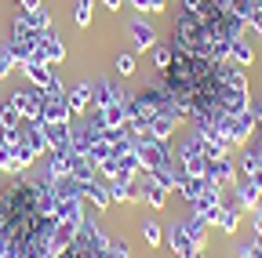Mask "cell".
Wrapping results in <instances>:
<instances>
[{"instance_id":"83f0119b","label":"cell","mask_w":262,"mask_h":258,"mask_svg":"<svg viewBox=\"0 0 262 258\" xmlns=\"http://www.w3.org/2000/svg\"><path fill=\"white\" fill-rule=\"evenodd\" d=\"M160 237H164V233H160V222H153V218L142 222V240H146V247H160Z\"/></svg>"},{"instance_id":"ba28073f","label":"cell","mask_w":262,"mask_h":258,"mask_svg":"<svg viewBox=\"0 0 262 258\" xmlns=\"http://www.w3.org/2000/svg\"><path fill=\"white\" fill-rule=\"evenodd\" d=\"M40 95H44V91H40ZM40 120H44V124H73L77 116H73V109H70V102H66V99H48V95H44Z\"/></svg>"},{"instance_id":"30bf717a","label":"cell","mask_w":262,"mask_h":258,"mask_svg":"<svg viewBox=\"0 0 262 258\" xmlns=\"http://www.w3.org/2000/svg\"><path fill=\"white\" fill-rule=\"evenodd\" d=\"M241 218H244V211H241V204L237 200H222V207H219V229L222 233H229V237H233L237 229H241Z\"/></svg>"},{"instance_id":"484cf974","label":"cell","mask_w":262,"mask_h":258,"mask_svg":"<svg viewBox=\"0 0 262 258\" xmlns=\"http://www.w3.org/2000/svg\"><path fill=\"white\" fill-rule=\"evenodd\" d=\"M149 58H153V69L164 73V69L171 66V44H160V40H157V48L149 51Z\"/></svg>"},{"instance_id":"277c9868","label":"cell","mask_w":262,"mask_h":258,"mask_svg":"<svg viewBox=\"0 0 262 258\" xmlns=\"http://www.w3.org/2000/svg\"><path fill=\"white\" fill-rule=\"evenodd\" d=\"M8 102L22 113V120H40V102H44V95H40V87H18L15 95H8Z\"/></svg>"},{"instance_id":"ac0fdd59","label":"cell","mask_w":262,"mask_h":258,"mask_svg":"<svg viewBox=\"0 0 262 258\" xmlns=\"http://www.w3.org/2000/svg\"><path fill=\"white\" fill-rule=\"evenodd\" d=\"M22 73H26V80H29L33 87H48V80H51L55 66H51V62H26Z\"/></svg>"},{"instance_id":"8fae6325","label":"cell","mask_w":262,"mask_h":258,"mask_svg":"<svg viewBox=\"0 0 262 258\" xmlns=\"http://www.w3.org/2000/svg\"><path fill=\"white\" fill-rule=\"evenodd\" d=\"M66 102H70V109H73V116H77V120H80V116H88V109H91V80H80L77 87H70Z\"/></svg>"},{"instance_id":"ffe728a7","label":"cell","mask_w":262,"mask_h":258,"mask_svg":"<svg viewBox=\"0 0 262 258\" xmlns=\"http://www.w3.org/2000/svg\"><path fill=\"white\" fill-rule=\"evenodd\" d=\"M237 168H241V175L262 168V142H258V138H251V142L244 146V153H241V160H237Z\"/></svg>"},{"instance_id":"6da1fadb","label":"cell","mask_w":262,"mask_h":258,"mask_svg":"<svg viewBox=\"0 0 262 258\" xmlns=\"http://www.w3.org/2000/svg\"><path fill=\"white\" fill-rule=\"evenodd\" d=\"M135 156H139V168L142 171H157V168H171L175 164V153L168 142H157L149 135L135 138Z\"/></svg>"},{"instance_id":"9a60e30c","label":"cell","mask_w":262,"mask_h":258,"mask_svg":"<svg viewBox=\"0 0 262 258\" xmlns=\"http://www.w3.org/2000/svg\"><path fill=\"white\" fill-rule=\"evenodd\" d=\"M40 51H44V58L51 62V66L66 62V44H62V37L55 33V29H44L40 33Z\"/></svg>"},{"instance_id":"74e56055","label":"cell","mask_w":262,"mask_h":258,"mask_svg":"<svg viewBox=\"0 0 262 258\" xmlns=\"http://www.w3.org/2000/svg\"><path fill=\"white\" fill-rule=\"evenodd\" d=\"M255 4H258V8H262V0H255Z\"/></svg>"},{"instance_id":"1f68e13d","label":"cell","mask_w":262,"mask_h":258,"mask_svg":"<svg viewBox=\"0 0 262 258\" xmlns=\"http://www.w3.org/2000/svg\"><path fill=\"white\" fill-rule=\"evenodd\" d=\"M110 258H131V247H127L124 240H113V247H110Z\"/></svg>"},{"instance_id":"8d00e7d4","label":"cell","mask_w":262,"mask_h":258,"mask_svg":"<svg viewBox=\"0 0 262 258\" xmlns=\"http://www.w3.org/2000/svg\"><path fill=\"white\" fill-rule=\"evenodd\" d=\"M255 244H258V247H262V237H255Z\"/></svg>"},{"instance_id":"d590c367","label":"cell","mask_w":262,"mask_h":258,"mask_svg":"<svg viewBox=\"0 0 262 258\" xmlns=\"http://www.w3.org/2000/svg\"><path fill=\"white\" fill-rule=\"evenodd\" d=\"M102 8H106V11H120V8H124V0H102Z\"/></svg>"},{"instance_id":"e575fe53","label":"cell","mask_w":262,"mask_h":258,"mask_svg":"<svg viewBox=\"0 0 262 258\" xmlns=\"http://www.w3.org/2000/svg\"><path fill=\"white\" fill-rule=\"evenodd\" d=\"M248 29H255V33H258V37H262V8H258V15H255V18H251V26H248Z\"/></svg>"},{"instance_id":"d4e9b609","label":"cell","mask_w":262,"mask_h":258,"mask_svg":"<svg viewBox=\"0 0 262 258\" xmlns=\"http://www.w3.org/2000/svg\"><path fill=\"white\" fill-rule=\"evenodd\" d=\"M91 11H95V0H77V4H73V26L88 29L91 26Z\"/></svg>"},{"instance_id":"5bb4252c","label":"cell","mask_w":262,"mask_h":258,"mask_svg":"<svg viewBox=\"0 0 262 258\" xmlns=\"http://www.w3.org/2000/svg\"><path fill=\"white\" fill-rule=\"evenodd\" d=\"M139 178H142V189H139V193H142V200H146L153 211H164V207H168V197H171V193H168V189H160L149 175H139Z\"/></svg>"},{"instance_id":"44dd1931","label":"cell","mask_w":262,"mask_h":258,"mask_svg":"<svg viewBox=\"0 0 262 258\" xmlns=\"http://www.w3.org/2000/svg\"><path fill=\"white\" fill-rule=\"evenodd\" d=\"M70 178H77V182H95L98 178V168L91 164V160L88 156H70Z\"/></svg>"},{"instance_id":"8992f818","label":"cell","mask_w":262,"mask_h":258,"mask_svg":"<svg viewBox=\"0 0 262 258\" xmlns=\"http://www.w3.org/2000/svg\"><path fill=\"white\" fill-rule=\"evenodd\" d=\"M127 40H131V51H153L157 48V29L146 22V18H131L127 26Z\"/></svg>"},{"instance_id":"7a4b0ae2","label":"cell","mask_w":262,"mask_h":258,"mask_svg":"<svg viewBox=\"0 0 262 258\" xmlns=\"http://www.w3.org/2000/svg\"><path fill=\"white\" fill-rule=\"evenodd\" d=\"M175 160L186 168V175H204V168H208V156H204V138L196 135V131H189V135L179 142Z\"/></svg>"},{"instance_id":"5b68a950","label":"cell","mask_w":262,"mask_h":258,"mask_svg":"<svg viewBox=\"0 0 262 258\" xmlns=\"http://www.w3.org/2000/svg\"><path fill=\"white\" fill-rule=\"evenodd\" d=\"M168 244H171L175 258H204V247H196V244L189 240V233H186V225H182V222L168 225Z\"/></svg>"},{"instance_id":"cb8c5ba5","label":"cell","mask_w":262,"mask_h":258,"mask_svg":"<svg viewBox=\"0 0 262 258\" xmlns=\"http://www.w3.org/2000/svg\"><path fill=\"white\" fill-rule=\"evenodd\" d=\"M26 120H22V113L11 106V102H4L0 106V131H15V127H22Z\"/></svg>"},{"instance_id":"9c48e42d","label":"cell","mask_w":262,"mask_h":258,"mask_svg":"<svg viewBox=\"0 0 262 258\" xmlns=\"http://www.w3.org/2000/svg\"><path fill=\"white\" fill-rule=\"evenodd\" d=\"M222 204V185H215V182H208L204 189H201V197H196L193 204H189V211H196V215H201L204 222H208V215L215 211Z\"/></svg>"},{"instance_id":"52a82bcc","label":"cell","mask_w":262,"mask_h":258,"mask_svg":"<svg viewBox=\"0 0 262 258\" xmlns=\"http://www.w3.org/2000/svg\"><path fill=\"white\" fill-rule=\"evenodd\" d=\"M127 95L113 84V80H91V109H106L113 102H124Z\"/></svg>"},{"instance_id":"7c38bea8","label":"cell","mask_w":262,"mask_h":258,"mask_svg":"<svg viewBox=\"0 0 262 258\" xmlns=\"http://www.w3.org/2000/svg\"><path fill=\"white\" fill-rule=\"evenodd\" d=\"M182 120L175 116V113H157V116H149V138H157V142H168L171 135H175V127H179Z\"/></svg>"},{"instance_id":"e0dca14e","label":"cell","mask_w":262,"mask_h":258,"mask_svg":"<svg viewBox=\"0 0 262 258\" xmlns=\"http://www.w3.org/2000/svg\"><path fill=\"white\" fill-rule=\"evenodd\" d=\"M182 225H186V233H189V240H193L196 247H208V222L196 215V211H189V215L182 218Z\"/></svg>"},{"instance_id":"f546056e","label":"cell","mask_w":262,"mask_h":258,"mask_svg":"<svg viewBox=\"0 0 262 258\" xmlns=\"http://www.w3.org/2000/svg\"><path fill=\"white\" fill-rule=\"evenodd\" d=\"M11 73H15V58H11L8 44H0V80H8Z\"/></svg>"},{"instance_id":"2e32d148","label":"cell","mask_w":262,"mask_h":258,"mask_svg":"<svg viewBox=\"0 0 262 258\" xmlns=\"http://www.w3.org/2000/svg\"><path fill=\"white\" fill-rule=\"evenodd\" d=\"M15 18H22L29 29H37V33H44V29H51V8L48 4H40V8H33V11H22L18 8V15Z\"/></svg>"},{"instance_id":"7402d4cb","label":"cell","mask_w":262,"mask_h":258,"mask_svg":"<svg viewBox=\"0 0 262 258\" xmlns=\"http://www.w3.org/2000/svg\"><path fill=\"white\" fill-rule=\"evenodd\" d=\"M229 62H233V66H241V69H248L251 62H255V48L241 37V40H233L229 44Z\"/></svg>"},{"instance_id":"d6a6232c","label":"cell","mask_w":262,"mask_h":258,"mask_svg":"<svg viewBox=\"0 0 262 258\" xmlns=\"http://www.w3.org/2000/svg\"><path fill=\"white\" fill-rule=\"evenodd\" d=\"M244 178H248V182H251L255 189H262V168H255V171H248Z\"/></svg>"},{"instance_id":"4fadbf2b","label":"cell","mask_w":262,"mask_h":258,"mask_svg":"<svg viewBox=\"0 0 262 258\" xmlns=\"http://www.w3.org/2000/svg\"><path fill=\"white\" fill-rule=\"evenodd\" d=\"M233 200L241 204V211H255L258 207V200H262V189H255L244 175L237 178V185H233Z\"/></svg>"},{"instance_id":"603a6c76","label":"cell","mask_w":262,"mask_h":258,"mask_svg":"<svg viewBox=\"0 0 262 258\" xmlns=\"http://www.w3.org/2000/svg\"><path fill=\"white\" fill-rule=\"evenodd\" d=\"M44 131H48L51 149H70V131H73V124H44Z\"/></svg>"},{"instance_id":"4316f807","label":"cell","mask_w":262,"mask_h":258,"mask_svg":"<svg viewBox=\"0 0 262 258\" xmlns=\"http://www.w3.org/2000/svg\"><path fill=\"white\" fill-rule=\"evenodd\" d=\"M113 66H117V73H120V77H135V73H139V58L131 55V51H120Z\"/></svg>"},{"instance_id":"d6986e66","label":"cell","mask_w":262,"mask_h":258,"mask_svg":"<svg viewBox=\"0 0 262 258\" xmlns=\"http://www.w3.org/2000/svg\"><path fill=\"white\" fill-rule=\"evenodd\" d=\"M84 200L95 204L98 211H106V207L113 204V200H110V182H106V178H95V182L88 185V193H84Z\"/></svg>"},{"instance_id":"3957f363","label":"cell","mask_w":262,"mask_h":258,"mask_svg":"<svg viewBox=\"0 0 262 258\" xmlns=\"http://www.w3.org/2000/svg\"><path fill=\"white\" fill-rule=\"evenodd\" d=\"M204 178L215 182V185H222V189H233L237 178H241V168H237V160H233V156H219V160H208Z\"/></svg>"},{"instance_id":"836d02e7","label":"cell","mask_w":262,"mask_h":258,"mask_svg":"<svg viewBox=\"0 0 262 258\" xmlns=\"http://www.w3.org/2000/svg\"><path fill=\"white\" fill-rule=\"evenodd\" d=\"M15 4H18L22 11H33V8H40V4H48V0H15Z\"/></svg>"},{"instance_id":"4dcf8cb0","label":"cell","mask_w":262,"mask_h":258,"mask_svg":"<svg viewBox=\"0 0 262 258\" xmlns=\"http://www.w3.org/2000/svg\"><path fill=\"white\" fill-rule=\"evenodd\" d=\"M237 258H262V247H258L255 240H248V244H237Z\"/></svg>"},{"instance_id":"f1b7e54d","label":"cell","mask_w":262,"mask_h":258,"mask_svg":"<svg viewBox=\"0 0 262 258\" xmlns=\"http://www.w3.org/2000/svg\"><path fill=\"white\" fill-rule=\"evenodd\" d=\"M44 95H48V99H66V95H70V87H66L62 84V77L58 73H51V80H48V87H40Z\"/></svg>"}]
</instances>
